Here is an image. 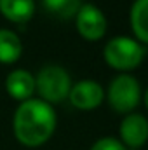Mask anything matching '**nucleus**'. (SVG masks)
Instances as JSON below:
<instances>
[{"instance_id": "f257e3e1", "label": "nucleus", "mask_w": 148, "mask_h": 150, "mask_svg": "<svg viewBox=\"0 0 148 150\" xmlns=\"http://www.w3.org/2000/svg\"><path fill=\"white\" fill-rule=\"evenodd\" d=\"M56 112L52 105L42 101L40 98H32L18 105L12 129L16 140L25 147H40L44 145L56 131Z\"/></svg>"}, {"instance_id": "f03ea898", "label": "nucleus", "mask_w": 148, "mask_h": 150, "mask_svg": "<svg viewBox=\"0 0 148 150\" xmlns=\"http://www.w3.org/2000/svg\"><path fill=\"white\" fill-rule=\"evenodd\" d=\"M103 58L106 65L118 70L129 72L138 68L145 58V47L131 37H113L103 49Z\"/></svg>"}, {"instance_id": "7ed1b4c3", "label": "nucleus", "mask_w": 148, "mask_h": 150, "mask_svg": "<svg viewBox=\"0 0 148 150\" xmlns=\"http://www.w3.org/2000/svg\"><path fill=\"white\" fill-rule=\"evenodd\" d=\"M72 86L70 74L59 65H45L35 75V91L40 94V100L49 105L66 100Z\"/></svg>"}, {"instance_id": "20e7f679", "label": "nucleus", "mask_w": 148, "mask_h": 150, "mask_svg": "<svg viewBox=\"0 0 148 150\" xmlns=\"http://www.w3.org/2000/svg\"><path fill=\"white\" fill-rule=\"evenodd\" d=\"M106 98L115 112L129 113L138 107L141 100V86L136 77L120 74L108 84Z\"/></svg>"}, {"instance_id": "39448f33", "label": "nucleus", "mask_w": 148, "mask_h": 150, "mask_svg": "<svg viewBox=\"0 0 148 150\" xmlns=\"http://www.w3.org/2000/svg\"><path fill=\"white\" fill-rule=\"evenodd\" d=\"M75 25H77V32L80 33V37L91 42L103 38L108 28L106 16L94 4H82V7L78 9L75 16Z\"/></svg>"}, {"instance_id": "423d86ee", "label": "nucleus", "mask_w": 148, "mask_h": 150, "mask_svg": "<svg viewBox=\"0 0 148 150\" xmlns=\"http://www.w3.org/2000/svg\"><path fill=\"white\" fill-rule=\"evenodd\" d=\"M120 143L129 150L141 149L148 142V119L141 113H129L122 119L120 127Z\"/></svg>"}, {"instance_id": "0eeeda50", "label": "nucleus", "mask_w": 148, "mask_h": 150, "mask_svg": "<svg viewBox=\"0 0 148 150\" xmlns=\"http://www.w3.org/2000/svg\"><path fill=\"white\" fill-rule=\"evenodd\" d=\"M70 103L78 110H94L105 100V89L96 80H80L70 89Z\"/></svg>"}, {"instance_id": "6e6552de", "label": "nucleus", "mask_w": 148, "mask_h": 150, "mask_svg": "<svg viewBox=\"0 0 148 150\" xmlns=\"http://www.w3.org/2000/svg\"><path fill=\"white\" fill-rule=\"evenodd\" d=\"M5 91L12 100L19 103L32 100V96L35 94V77L25 68L12 70L5 79Z\"/></svg>"}, {"instance_id": "1a4fd4ad", "label": "nucleus", "mask_w": 148, "mask_h": 150, "mask_svg": "<svg viewBox=\"0 0 148 150\" xmlns=\"http://www.w3.org/2000/svg\"><path fill=\"white\" fill-rule=\"evenodd\" d=\"M0 12L12 23H26L35 12V0H0Z\"/></svg>"}, {"instance_id": "9d476101", "label": "nucleus", "mask_w": 148, "mask_h": 150, "mask_svg": "<svg viewBox=\"0 0 148 150\" xmlns=\"http://www.w3.org/2000/svg\"><path fill=\"white\" fill-rule=\"evenodd\" d=\"M23 54V42L19 35L12 30L0 28V63L12 65Z\"/></svg>"}, {"instance_id": "9b49d317", "label": "nucleus", "mask_w": 148, "mask_h": 150, "mask_svg": "<svg viewBox=\"0 0 148 150\" xmlns=\"http://www.w3.org/2000/svg\"><path fill=\"white\" fill-rule=\"evenodd\" d=\"M131 28L140 44H148V0H134L131 7Z\"/></svg>"}, {"instance_id": "f8f14e48", "label": "nucleus", "mask_w": 148, "mask_h": 150, "mask_svg": "<svg viewBox=\"0 0 148 150\" xmlns=\"http://www.w3.org/2000/svg\"><path fill=\"white\" fill-rule=\"evenodd\" d=\"M45 11L54 14L59 19L75 18L78 9L82 7V0H42Z\"/></svg>"}, {"instance_id": "ddd939ff", "label": "nucleus", "mask_w": 148, "mask_h": 150, "mask_svg": "<svg viewBox=\"0 0 148 150\" xmlns=\"http://www.w3.org/2000/svg\"><path fill=\"white\" fill-rule=\"evenodd\" d=\"M91 150H129V149H125L120 143V140L111 138V136H105V138H99L98 142H94Z\"/></svg>"}, {"instance_id": "4468645a", "label": "nucleus", "mask_w": 148, "mask_h": 150, "mask_svg": "<svg viewBox=\"0 0 148 150\" xmlns=\"http://www.w3.org/2000/svg\"><path fill=\"white\" fill-rule=\"evenodd\" d=\"M143 100H145V105H147V108H148V89L145 91V96H143Z\"/></svg>"}]
</instances>
